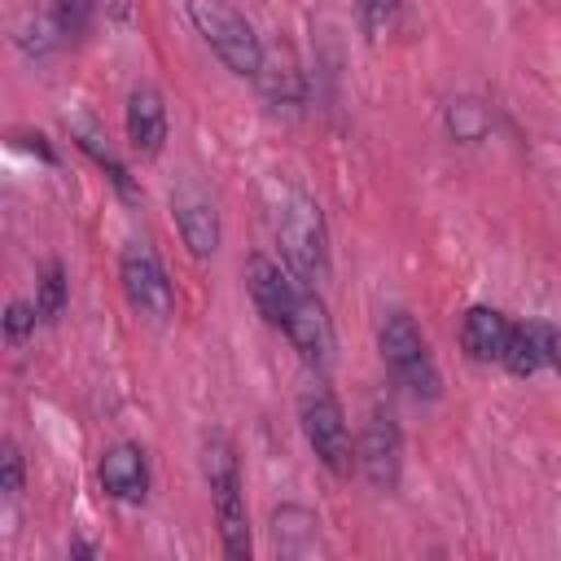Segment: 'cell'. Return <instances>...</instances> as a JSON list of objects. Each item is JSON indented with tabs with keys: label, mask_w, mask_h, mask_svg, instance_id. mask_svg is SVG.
Wrapping results in <instances>:
<instances>
[{
	"label": "cell",
	"mask_w": 561,
	"mask_h": 561,
	"mask_svg": "<svg viewBox=\"0 0 561 561\" xmlns=\"http://www.w3.org/2000/svg\"><path fill=\"white\" fill-rule=\"evenodd\" d=\"M267 224H272L285 267L298 280H307V285L329 280V228H324V215L311 193H302L289 180H272L267 184Z\"/></svg>",
	"instance_id": "6da1fadb"
},
{
	"label": "cell",
	"mask_w": 561,
	"mask_h": 561,
	"mask_svg": "<svg viewBox=\"0 0 561 561\" xmlns=\"http://www.w3.org/2000/svg\"><path fill=\"white\" fill-rule=\"evenodd\" d=\"M202 473H206V486H210L219 543L232 561H245L250 557V513H245V491H241V465H237V451H232L228 434H219V430L206 434Z\"/></svg>",
	"instance_id": "7a4b0ae2"
},
{
	"label": "cell",
	"mask_w": 561,
	"mask_h": 561,
	"mask_svg": "<svg viewBox=\"0 0 561 561\" xmlns=\"http://www.w3.org/2000/svg\"><path fill=\"white\" fill-rule=\"evenodd\" d=\"M377 346H381V364L394 377V386H403L412 399H438V364L408 311H390L381 320Z\"/></svg>",
	"instance_id": "3957f363"
},
{
	"label": "cell",
	"mask_w": 561,
	"mask_h": 561,
	"mask_svg": "<svg viewBox=\"0 0 561 561\" xmlns=\"http://www.w3.org/2000/svg\"><path fill=\"white\" fill-rule=\"evenodd\" d=\"M188 18H193L197 35L210 44V53L232 75H245V79L259 75V66H263V39L245 22V13H237L228 0H188Z\"/></svg>",
	"instance_id": "277c9868"
},
{
	"label": "cell",
	"mask_w": 561,
	"mask_h": 561,
	"mask_svg": "<svg viewBox=\"0 0 561 561\" xmlns=\"http://www.w3.org/2000/svg\"><path fill=\"white\" fill-rule=\"evenodd\" d=\"M298 421H302V434L316 451V460L346 478L351 465H355V447H351V430H346V412L337 403V394L329 386H307L298 394Z\"/></svg>",
	"instance_id": "5b68a950"
},
{
	"label": "cell",
	"mask_w": 561,
	"mask_h": 561,
	"mask_svg": "<svg viewBox=\"0 0 561 561\" xmlns=\"http://www.w3.org/2000/svg\"><path fill=\"white\" fill-rule=\"evenodd\" d=\"M118 280H123V294H127L131 311L145 316L149 324H167L175 316V289H171L167 267H162V259L149 241H127L123 245Z\"/></svg>",
	"instance_id": "8992f818"
},
{
	"label": "cell",
	"mask_w": 561,
	"mask_h": 561,
	"mask_svg": "<svg viewBox=\"0 0 561 561\" xmlns=\"http://www.w3.org/2000/svg\"><path fill=\"white\" fill-rule=\"evenodd\" d=\"M355 465L377 491H394L403 473V434L390 408H373L364 421V434L355 443Z\"/></svg>",
	"instance_id": "52a82bcc"
},
{
	"label": "cell",
	"mask_w": 561,
	"mask_h": 561,
	"mask_svg": "<svg viewBox=\"0 0 561 561\" xmlns=\"http://www.w3.org/2000/svg\"><path fill=\"white\" fill-rule=\"evenodd\" d=\"M280 333L289 337V346H294L311 368H324V364L333 359V324H329V311H324L320 294H316L307 280H298L294 302H289V311H285V320H280Z\"/></svg>",
	"instance_id": "ba28073f"
},
{
	"label": "cell",
	"mask_w": 561,
	"mask_h": 561,
	"mask_svg": "<svg viewBox=\"0 0 561 561\" xmlns=\"http://www.w3.org/2000/svg\"><path fill=\"white\" fill-rule=\"evenodd\" d=\"M171 215L193 259H210L219 250V210L197 180H180V188H171Z\"/></svg>",
	"instance_id": "9c48e42d"
},
{
	"label": "cell",
	"mask_w": 561,
	"mask_h": 561,
	"mask_svg": "<svg viewBox=\"0 0 561 561\" xmlns=\"http://www.w3.org/2000/svg\"><path fill=\"white\" fill-rule=\"evenodd\" d=\"M245 285H250V298H254L259 316H263L272 329H280V320H285V311H289V302H294L298 276H294L285 263H276V259L254 254L250 267H245Z\"/></svg>",
	"instance_id": "30bf717a"
},
{
	"label": "cell",
	"mask_w": 561,
	"mask_h": 561,
	"mask_svg": "<svg viewBox=\"0 0 561 561\" xmlns=\"http://www.w3.org/2000/svg\"><path fill=\"white\" fill-rule=\"evenodd\" d=\"M123 123H127V140H131L136 153H145V158L162 153V145H167V105H162L158 88H149V83L131 88Z\"/></svg>",
	"instance_id": "8fae6325"
},
{
	"label": "cell",
	"mask_w": 561,
	"mask_h": 561,
	"mask_svg": "<svg viewBox=\"0 0 561 561\" xmlns=\"http://www.w3.org/2000/svg\"><path fill=\"white\" fill-rule=\"evenodd\" d=\"M508 337H513V320L495 307H469L460 320V346L478 364H504Z\"/></svg>",
	"instance_id": "7c38bea8"
},
{
	"label": "cell",
	"mask_w": 561,
	"mask_h": 561,
	"mask_svg": "<svg viewBox=\"0 0 561 561\" xmlns=\"http://www.w3.org/2000/svg\"><path fill=\"white\" fill-rule=\"evenodd\" d=\"M101 491L110 500H123V504L145 500V491H149V465H145V451L136 443H114L101 456Z\"/></svg>",
	"instance_id": "4fadbf2b"
},
{
	"label": "cell",
	"mask_w": 561,
	"mask_h": 561,
	"mask_svg": "<svg viewBox=\"0 0 561 561\" xmlns=\"http://www.w3.org/2000/svg\"><path fill=\"white\" fill-rule=\"evenodd\" d=\"M552 359H557V329L552 324H539V320L513 324V337H508V351H504V368L508 373L530 377Z\"/></svg>",
	"instance_id": "5bb4252c"
},
{
	"label": "cell",
	"mask_w": 561,
	"mask_h": 561,
	"mask_svg": "<svg viewBox=\"0 0 561 561\" xmlns=\"http://www.w3.org/2000/svg\"><path fill=\"white\" fill-rule=\"evenodd\" d=\"M316 526H320L316 513H307L298 504L276 508L272 513V543H276V552L280 557H307V552H316V535H320Z\"/></svg>",
	"instance_id": "9a60e30c"
},
{
	"label": "cell",
	"mask_w": 561,
	"mask_h": 561,
	"mask_svg": "<svg viewBox=\"0 0 561 561\" xmlns=\"http://www.w3.org/2000/svg\"><path fill=\"white\" fill-rule=\"evenodd\" d=\"M254 79H259V88H263L276 105H289V101L302 96V75H298V66H294V57H289L285 48H276V53L263 48V66H259Z\"/></svg>",
	"instance_id": "2e32d148"
},
{
	"label": "cell",
	"mask_w": 561,
	"mask_h": 561,
	"mask_svg": "<svg viewBox=\"0 0 561 561\" xmlns=\"http://www.w3.org/2000/svg\"><path fill=\"white\" fill-rule=\"evenodd\" d=\"M70 131H75V140H79V149H83V153H92V162H96V167H105V175H110V184H114V188H118L123 197H136V184H131V175H127V167H123V162L114 158V149L105 145V136H101V131H96L92 123H75Z\"/></svg>",
	"instance_id": "e0dca14e"
},
{
	"label": "cell",
	"mask_w": 561,
	"mask_h": 561,
	"mask_svg": "<svg viewBox=\"0 0 561 561\" xmlns=\"http://www.w3.org/2000/svg\"><path fill=\"white\" fill-rule=\"evenodd\" d=\"M35 307H39V320H57V316H61V307H66V267H61V263H48V267L39 272Z\"/></svg>",
	"instance_id": "ac0fdd59"
},
{
	"label": "cell",
	"mask_w": 561,
	"mask_h": 561,
	"mask_svg": "<svg viewBox=\"0 0 561 561\" xmlns=\"http://www.w3.org/2000/svg\"><path fill=\"white\" fill-rule=\"evenodd\" d=\"M399 9H403V0H355V18H359V26H364L368 39L386 35L394 26Z\"/></svg>",
	"instance_id": "d6986e66"
},
{
	"label": "cell",
	"mask_w": 561,
	"mask_h": 561,
	"mask_svg": "<svg viewBox=\"0 0 561 561\" xmlns=\"http://www.w3.org/2000/svg\"><path fill=\"white\" fill-rule=\"evenodd\" d=\"M447 131H451L456 140H478V136L486 131L482 105H478V101H451V105H447Z\"/></svg>",
	"instance_id": "ffe728a7"
},
{
	"label": "cell",
	"mask_w": 561,
	"mask_h": 561,
	"mask_svg": "<svg viewBox=\"0 0 561 561\" xmlns=\"http://www.w3.org/2000/svg\"><path fill=\"white\" fill-rule=\"evenodd\" d=\"M88 18H92V0H53V26L66 39H75L88 26Z\"/></svg>",
	"instance_id": "44dd1931"
},
{
	"label": "cell",
	"mask_w": 561,
	"mask_h": 561,
	"mask_svg": "<svg viewBox=\"0 0 561 561\" xmlns=\"http://www.w3.org/2000/svg\"><path fill=\"white\" fill-rule=\"evenodd\" d=\"M0 491H4L9 500L22 491V451H18L13 443L0 447Z\"/></svg>",
	"instance_id": "7402d4cb"
},
{
	"label": "cell",
	"mask_w": 561,
	"mask_h": 561,
	"mask_svg": "<svg viewBox=\"0 0 561 561\" xmlns=\"http://www.w3.org/2000/svg\"><path fill=\"white\" fill-rule=\"evenodd\" d=\"M35 316H39V307L35 302H9V316H4V329H9V337H22L26 329H35Z\"/></svg>",
	"instance_id": "603a6c76"
},
{
	"label": "cell",
	"mask_w": 561,
	"mask_h": 561,
	"mask_svg": "<svg viewBox=\"0 0 561 561\" xmlns=\"http://www.w3.org/2000/svg\"><path fill=\"white\" fill-rule=\"evenodd\" d=\"M552 364H557V368H561V333H557V359H552Z\"/></svg>",
	"instance_id": "cb8c5ba5"
}]
</instances>
